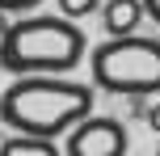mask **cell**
Here are the masks:
<instances>
[{"mask_svg":"<svg viewBox=\"0 0 160 156\" xmlns=\"http://www.w3.org/2000/svg\"><path fill=\"white\" fill-rule=\"evenodd\" d=\"M148 17L143 0H105L101 4V21H105V38H122V34H139V21Z\"/></svg>","mask_w":160,"mask_h":156,"instance_id":"5","label":"cell"},{"mask_svg":"<svg viewBox=\"0 0 160 156\" xmlns=\"http://www.w3.org/2000/svg\"><path fill=\"white\" fill-rule=\"evenodd\" d=\"M143 118H148V127H152V131L160 135V101H156L152 110H143Z\"/></svg>","mask_w":160,"mask_h":156,"instance_id":"9","label":"cell"},{"mask_svg":"<svg viewBox=\"0 0 160 156\" xmlns=\"http://www.w3.org/2000/svg\"><path fill=\"white\" fill-rule=\"evenodd\" d=\"M59 13L80 21V17H88V13H101V0H59Z\"/></svg>","mask_w":160,"mask_h":156,"instance_id":"7","label":"cell"},{"mask_svg":"<svg viewBox=\"0 0 160 156\" xmlns=\"http://www.w3.org/2000/svg\"><path fill=\"white\" fill-rule=\"evenodd\" d=\"M93 84L118 97H152L160 93V38L148 34H122L105 38L88 59Z\"/></svg>","mask_w":160,"mask_h":156,"instance_id":"3","label":"cell"},{"mask_svg":"<svg viewBox=\"0 0 160 156\" xmlns=\"http://www.w3.org/2000/svg\"><path fill=\"white\" fill-rule=\"evenodd\" d=\"M143 8H148V17L160 25V0H143Z\"/></svg>","mask_w":160,"mask_h":156,"instance_id":"10","label":"cell"},{"mask_svg":"<svg viewBox=\"0 0 160 156\" xmlns=\"http://www.w3.org/2000/svg\"><path fill=\"white\" fill-rule=\"evenodd\" d=\"M0 8L4 13H34V8H42V0H0Z\"/></svg>","mask_w":160,"mask_h":156,"instance_id":"8","label":"cell"},{"mask_svg":"<svg viewBox=\"0 0 160 156\" xmlns=\"http://www.w3.org/2000/svg\"><path fill=\"white\" fill-rule=\"evenodd\" d=\"M68 156H127V127L118 118L88 114L84 123H76L63 139Z\"/></svg>","mask_w":160,"mask_h":156,"instance_id":"4","label":"cell"},{"mask_svg":"<svg viewBox=\"0 0 160 156\" xmlns=\"http://www.w3.org/2000/svg\"><path fill=\"white\" fill-rule=\"evenodd\" d=\"M84 30L63 13H25L0 38V68L13 76H68L84 59Z\"/></svg>","mask_w":160,"mask_h":156,"instance_id":"2","label":"cell"},{"mask_svg":"<svg viewBox=\"0 0 160 156\" xmlns=\"http://www.w3.org/2000/svg\"><path fill=\"white\" fill-rule=\"evenodd\" d=\"M156 156H160V148H156Z\"/></svg>","mask_w":160,"mask_h":156,"instance_id":"12","label":"cell"},{"mask_svg":"<svg viewBox=\"0 0 160 156\" xmlns=\"http://www.w3.org/2000/svg\"><path fill=\"white\" fill-rule=\"evenodd\" d=\"M8 25H13V21H8V13L0 8V38H4V30H8Z\"/></svg>","mask_w":160,"mask_h":156,"instance_id":"11","label":"cell"},{"mask_svg":"<svg viewBox=\"0 0 160 156\" xmlns=\"http://www.w3.org/2000/svg\"><path fill=\"white\" fill-rule=\"evenodd\" d=\"M93 114V84L63 76H17L0 93V123L25 135H68Z\"/></svg>","mask_w":160,"mask_h":156,"instance_id":"1","label":"cell"},{"mask_svg":"<svg viewBox=\"0 0 160 156\" xmlns=\"http://www.w3.org/2000/svg\"><path fill=\"white\" fill-rule=\"evenodd\" d=\"M0 156H63V148H55V139H47V135L8 131V139L0 143Z\"/></svg>","mask_w":160,"mask_h":156,"instance_id":"6","label":"cell"}]
</instances>
